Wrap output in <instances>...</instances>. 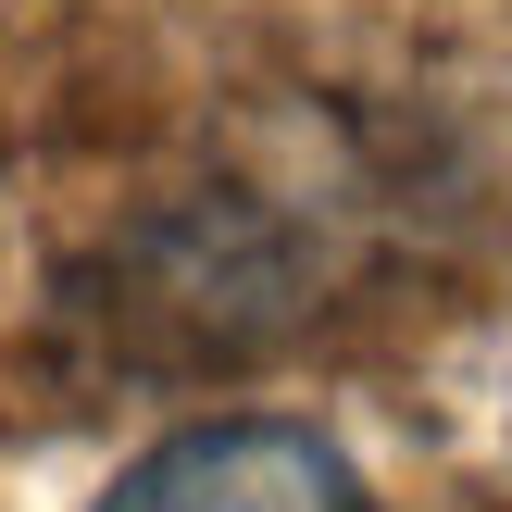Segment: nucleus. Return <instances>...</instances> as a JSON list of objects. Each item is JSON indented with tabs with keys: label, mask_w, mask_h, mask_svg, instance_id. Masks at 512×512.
<instances>
[{
	"label": "nucleus",
	"mask_w": 512,
	"mask_h": 512,
	"mask_svg": "<svg viewBox=\"0 0 512 512\" xmlns=\"http://www.w3.org/2000/svg\"><path fill=\"white\" fill-rule=\"evenodd\" d=\"M100 512H375V500L338 438H313L288 413H225V425L163 438L150 463H125Z\"/></svg>",
	"instance_id": "1"
}]
</instances>
